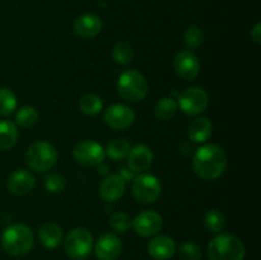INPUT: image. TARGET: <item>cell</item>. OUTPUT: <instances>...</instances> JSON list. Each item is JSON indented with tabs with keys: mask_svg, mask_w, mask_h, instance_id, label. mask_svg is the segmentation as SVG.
Instances as JSON below:
<instances>
[{
	"mask_svg": "<svg viewBox=\"0 0 261 260\" xmlns=\"http://www.w3.org/2000/svg\"><path fill=\"white\" fill-rule=\"evenodd\" d=\"M125 178L121 175H110L99 185V195L107 203H114L124 195Z\"/></svg>",
	"mask_w": 261,
	"mask_h": 260,
	"instance_id": "16",
	"label": "cell"
},
{
	"mask_svg": "<svg viewBox=\"0 0 261 260\" xmlns=\"http://www.w3.org/2000/svg\"><path fill=\"white\" fill-rule=\"evenodd\" d=\"M109 223L115 232L125 233L132 227V218L124 212H119V213H115L110 217Z\"/></svg>",
	"mask_w": 261,
	"mask_h": 260,
	"instance_id": "29",
	"label": "cell"
},
{
	"mask_svg": "<svg viewBox=\"0 0 261 260\" xmlns=\"http://www.w3.org/2000/svg\"><path fill=\"white\" fill-rule=\"evenodd\" d=\"M79 109L87 116H94L103 109V102H102L101 97L97 94H84L79 101Z\"/></svg>",
	"mask_w": 261,
	"mask_h": 260,
	"instance_id": "24",
	"label": "cell"
},
{
	"mask_svg": "<svg viewBox=\"0 0 261 260\" xmlns=\"http://www.w3.org/2000/svg\"><path fill=\"white\" fill-rule=\"evenodd\" d=\"M226 217L218 209H211V211L206 212L205 217H204L205 227L211 232H214V233L223 231V228L226 227Z\"/></svg>",
	"mask_w": 261,
	"mask_h": 260,
	"instance_id": "25",
	"label": "cell"
},
{
	"mask_svg": "<svg viewBox=\"0 0 261 260\" xmlns=\"http://www.w3.org/2000/svg\"><path fill=\"white\" fill-rule=\"evenodd\" d=\"M40 242L47 249H55L63 242L64 232L56 223H45L38 231Z\"/></svg>",
	"mask_w": 261,
	"mask_h": 260,
	"instance_id": "19",
	"label": "cell"
},
{
	"mask_svg": "<svg viewBox=\"0 0 261 260\" xmlns=\"http://www.w3.org/2000/svg\"><path fill=\"white\" fill-rule=\"evenodd\" d=\"M38 112L33 106H23L15 115V122L20 127H31L37 122Z\"/></svg>",
	"mask_w": 261,
	"mask_h": 260,
	"instance_id": "26",
	"label": "cell"
},
{
	"mask_svg": "<svg viewBox=\"0 0 261 260\" xmlns=\"http://www.w3.org/2000/svg\"><path fill=\"white\" fill-rule=\"evenodd\" d=\"M112 56H114V60L116 63L121 64V65H129L134 59V50L129 43L121 41V42H117L115 45Z\"/></svg>",
	"mask_w": 261,
	"mask_h": 260,
	"instance_id": "27",
	"label": "cell"
},
{
	"mask_svg": "<svg viewBox=\"0 0 261 260\" xmlns=\"http://www.w3.org/2000/svg\"><path fill=\"white\" fill-rule=\"evenodd\" d=\"M56 161L58 152L55 147L43 140L32 143L25 152V162L36 172H47L56 165Z\"/></svg>",
	"mask_w": 261,
	"mask_h": 260,
	"instance_id": "4",
	"label": "cell"
},
{
	"mask_svg": "<svg viewBox=\"0 0 261 260\" xmlns=\"http://www.w3.org/2000/svg\"><path fill=\"white\" fill-rule=\"evenodd\" d=\"M33 232L24 224H12L2 235V246L12 256H23L32 249Z\"/></svg>",
	"mask_w": 261,
	"mask_h": 260,
	"instance_id": "2",
	"label": "cell"
},
{
	"mask_svg": "<svg viewBox=\"0 0 261 260\" xmlns=\"http://www.w3.org/2000/svg\"><path fill=\"white\" fill-rule=\"evenodd\" d=\"M117 92L127 102L142 101L148 93V82L139 71L126 70L117 81Z\"/></svg>",
	"mask_w": 261,
	"mask_h": 260,
	"instance_id": "5",
	"label": "cell"
},
{
	"mask_svg": "<svg viewBox=\"0 0 261 260\" xmlns=\"http://www.w3.org/2000/svg\"><path fill=\"white\" fill-rule=\"evenodd\" d=\"M35 186V177L25 170H18L10 173L7 180V188L13 195H25Z\"/></svg>",
	"mask_w": 261,
	"mask_h": 260,
	"instance_id": "17",
	"label": "cell"
},
{
	"mask_svg": "<svg viewBox=\"0 0 261 260\" xmlns=\"http://www.w3.org/2000/svg\"><path fill=\"white\" fill-rule=\"evenodd\" d=\"M129 150H130L129 140L124 139V138H116V139H112L111 142L107 144L105 153H106L111 160L121 161L126 157Z\"/></svg>",
	"mask_w": 261,
	"mask_h": 260,
	"instance_id": "23",
	"label": "cell"
},
{
	"mask_svg": "<svg viewBox=\"0 0 261 260\" xmlns=\"http://www.w3.org/2000/svg\"><path fill=\"white\" fill-rule=\"evenodd\" d=\"M177 102L171 97H163L157 102L154 107L155 116L162 121H168V120L173 119L177 114Z\"/></svg>",
	"mask_w": 261,
	"mask_h": 260,
	"instance_id": "22",
	"label": "cell"
},
{
	"mask_svg": "<svg viewBox=\"0 0 261 260\" xmlns=\"http://www.w3.org/2000/svg\"><path fill=\"white\" fill-rule=\"evenodd\" d=\"M173 66H175L177 75L185 81H191V79L196 78L200 71V61L196 58L195 54L189 50L180 51L175 56Z\"/></svg>",
	"mask_w": 261,
	"mask_h": 260,
	"instance_id": "12",
	"label": "cell"
},
{
	"mask_svg": "<svg viewBox=\"0 0 261 260\" xmlns=\"http://www.w3.org/2000/svg\"><path fill=\"white\" fill-rule=\"evenodd\" d=\"M43 185H45V188L47 189L50 193L56 194L61 193V191L65 189L66 183L65 178L61 175H59V173H48L45 177V180H43Z\"/></svg>",
	"mask_w": 261,
	"mask_h": 260,
	"instance_id": "31",
	"label": "cell"
},
{
	"mask_svg": "<svg viewBox=\"0 0 261 260\" xmlns=\"http://www.w3.org/2000/svg\"><path fill=\"white\" fill-rule=\"evenodd\" d=\"M17 107V97L10 89L0 88V115L8 116Z\"/></svg>",
	"mask_w": 261,
	"mask_h": 260,
	"instance_id": "28",
	"label": "cell"
},
{
	"mask_svg": "<svg viewBox=\"0 0 261 260\" xmlns=\"http://www.w3.org/2000/svg\"><path fill=\"white\" fill-rule=\"evenodd\" d=\"M227 167V155L221 147L206 144L195 150L193 168L196 176L203 180H217L224 173Z\"/></svg>",
	"mask_w": 261,
	"mask_h": 260,
	"instance_id": "1",
	"label": "cell"
},
{
	"mask_svg": "<svg viewBox=\"0 0 261 260\" xmlns=\"http://www.w3.org/2000/svg\"><path fill=\"white\" fill-rule=\"evenodd\" d=\"M251 38L254 40L255 43L260 45V42H261V24L260 23H257V24L251 30Z\"/></svg>",
	"mask_w": 261,
	"mask_h": 260,
	"instance_id": "33",
	"label": "cell"
},
{
	"mask_svg": "<svg viewBox=\"0 0 261 260\" xmlns=\"http://www.w3.org/2000/svg\"><path fill=\"white\" fill-rule=\"evenodd\" d=\"M213 125L206 117H196L189 126V137L194 143H204L212 135Z\"/></svg>",
	"mask_w": 261,
	"mask_h": 260,
	"instance_id": "20",
	"label": "cell"
},
{
	"mask_svg": "<svg viewBox=\"0 0 261 260\" xmlns=\"http://www.w3.org/2000/svg\"><path fill=\"white\" fill-rule=\"evenodd\" d=\"M209 105V96L200 87H191L185 89L178 96L177 106H180L181 111L189 116H196L205 111Z\"/></svg>",
	"mask_w": 261,
	"mask_h": 260,
	"instance_id": "7",
	"label": "cell"
},
{
	"mask_svg": "<svg viewBox=\"0 0 261 260\" xmlns=\"http://www.w3.org/2000/svg\"><path fill=\"white\" fill-rule=\"evenodd\" d=\"M211 260H244L245 246L241 240L229 233H219L208 245Z\"/></svg>",
	"mask_w": 261,
	"mask_h": 260,
	"instance_id": "3",
	"label": "cell"
},
{
	"mask_svg": "<svg viewBox=\"0 0 261 260\" xmlns=\"http://www.w3.org/2000/svg\"><path fill=\"white\" fill-rule=\"evenodd\" d=\"M135 233L143 237L154 236L162 229V217L154 211H144L132 221Z\"/></svg>",
	"mask_w": 261,
	"mask_h": 260,
	"instance_id": "11",
	"label": "cell"
},
{
	"mask_svg": "<svg viewBox=\"0 0 261 260\" xmlns=\"http://www.w3.org/2000/svg\"><path fill=\"white\" fill-rule=\"evenodd\" d=\"M180 255L184 260H200L201 249L195 242H184L180 246Z\"/></svg>",
	"mask_w": 261,
	"mask_h": 260,
	"instance_id": "32",
	"label": "cell"
},
{
	"mask_svg": "<svg viewBox=\"0 0 261 260\" xmlns=\"http://www.w3.org/2000/svg\"><path fill=\"white\" fill-rule=\"evenodd\" d=\"M105 122L114 130H125L133 125L135 114L133 109L122 103L111 105L103 115Z\"/></svg>",
	"mask_w": 261,
	"mask_h": 260,
	"instance_id": "10",
	"label": "cell"
},
{
	"mask_svg": "<svg viewBox=\"0 0 261 260\" xmlns=\"http://www.w3.org/2000/svg\"><path fill=\"white\" fill-rule=\"evenodd\" d=\"M102 30V22L94 14H82L74 22V32L83 38H92Z\"/></svg>",
	"mask_w": 261,
	"mask_h": 260,
	"instance_id": "18",
	"label": "cell"
},
{
	"mask_svg": "<svg viewBox=\"0 0 261 260\" xmlns=\"http://www.w3.org/2000/svg\"><path fill=\"white\" fill-rule=\"evenodd\" d=\"M133 194L138 201L143 204H152L160 198L161 183L155 176L143 173L133 181Z\"/></svg>",
	"mask_w": 261,
	"mask_h": 260,
	"instance_id": "8",
	"label": "cell"
},
{
	"mask_svg": "<svg viewBox=\"0 0 261 260\" xmlns=\"http://www.w3.org/2000/svg\"><path fill=\"white\" fill-rule=\"evenodd\" d=\"M127 166L133 172H143L152 166L153 153L145 144H137L127 153Z\"/></svg>",
	"mask_w": 261,
	"mask_h": 260,
	"instance_id": "14",
	"label": "cell"
},
{
	"mask_svg": "<svg viewBox=\"0 0 261 260\" xmlns=\"http://www.w3.org/2000/svg\"><path fill=\"white\" fill-rule=\"evenodd\" d=\"M73 155L76 162L81 163V165L93 167V166L101 165L106 153H105L103 147L101 144H98L94 140L88 139L82 140L74 147Z\"/></svg>",
	"mask_w": 261,
	"mask_h": 260,
	"instance_id": "9",
	"label": "cell"
},
{
	"mask_svg": "<svg viewBox=\"0 0 261 260\" xmlns=\"http://www.w3.org/2000/svg\"><path fill=\"white\" fill-rule=\"evenodd\" d=\"M121 240L114 233L102 235L94 246V252L99 260H116L121 255Z\"/></svg>",
	"mask_w": 261,
	"mask_h": 260,
	"instance_id": "13",
	"label": "cell"
},
{
	"mask_svg": "<svg viewBox=\"0 0 261 260\" xmlns=\"http://www.w3.org/2000/svg\"><path fill=\"white\" fill-rule=\"evenodd\" d=\"M148 252L154 260H170L176 252V244L167 235H157L148 244Z\"/></svg>",
	"mask_w": 261,
	"mask_h": 260,
	"instance_id": "15",
	"label": "cell"
},
{
	"mask_svg": "<svg viewBox=\"0 0 261 260\" xmlns=\"http://www.w3.org/2000/svg\"><path fill=\"white\" fill-rule=\"evenodd\" d=\"M204 41V33L196 25L189 27L184 33V42H185L188 48H198L199 46L203 43Z\"/></svg>",
	"mask_w": 261,
	"mask_h": 260,
	"instance_id": "30",
	"label": "cell"
},
{
	"mask_svg": "<svg viewBox=\"0 0 261 260\" xmlns=\"http://www.w3.org/2000/svg\"><path fill=\"white\" fill-rule=\"evenodd\" d=\"M93 247V236L86 228H75L68 235L64 242L66 255L74 260L86 259Z\"/></svg>",
	"mask_w": 261,
	"mask_h": 260,
	"instance_id": "6",
	"label": "cell"
},
{
	"mask_svg": "<svg viewBox=\"0 0 261 260\" xmlns=\"http://www.w3.org/2000/svg\"><path fill=\"white\" fill-rule=\"evenodd\" d=\"M17 125L10 120L0 121V150H8L17 143Z\"/></svg>",
	"mask_w": 261,
	"mask_h": 260,
	"instance_id": "21",
	"label": "cell"
}]
</instances>
